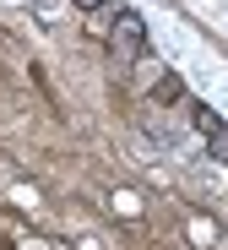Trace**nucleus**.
Masks as SVG:
<instances>
[{
  "label": "nucleus",
  "instance_id": "obj_4",
  "mask_svg": "<svg viewBox=\"0 0 228 250\" xmlns=\"http://www.w3.org/2000/svg\"><path fill=\"white\" fill-rule=\"evenodd\" d=\"M207 147H212V158H217V163H228V125H223L217 136H207Z\"/></svg>",
  "mask_w": 228,
  "mask_h": 250
},
{
  "label": "nucleus",
  "instance_id": "obj_5",
  "mask_svg": "<svg viewBox=\"0 0 228 250\" xmlns=\"http://www.w3.org/2000/svg\"><path fill=\"white\" fill-rule=\"evenodd\" d=\"M76 6H82V11H87V17H98V11H104V6H109V0H76Z\"/></svg>",
  "mask_w": 228,
  "mask_h": 250
},
{
  "label": "nucleus",
  "instance_id": "obj_1",
  "mask_svg": "<svg viewBox=\"0 0 228 250\" xmlns=\"http://www.w3.org/2000/svg\"><path fill=\"white\" fill-rule=\"evenodd\" d=\"M109 49L120 60H142L147 55V27L136 11H109Z\"/></svg>",
  "mask_w": 228,
  "mask_h": 250
},
{
  "label": "nucleus",
  "instance_id": "obj_2",
  "mask_svg": "<svg viewBox=\"0 0 228 250\" xmlns=\"http://www.w3.org/2000/svg\"><path fill=\"white\" fill-rule=\"evenodd\" d=\"M142 71L152 76V98H158V104H179V93H185V87H179V76H174V71L147 65V60H142Z\"/></svg>",
  "mask_w": 228,
  "mask_h": 250
},
{
  "label": "nucleus",
  "instance_id": "obj_3",
  "mask_svg": "<svg viewBox=\"0 0 228 250\" xmlns=\"http://www.w3.org/2000/svg\"><path fill=\"white\" fill-rule=\"evenodd\" d=\"M190 120H196V131H207V136H217V131H223V120H217L207 104H190Z\"/></svg>",
  "mask_w": 228,
  "mask_h": 250
}]
</instances>
